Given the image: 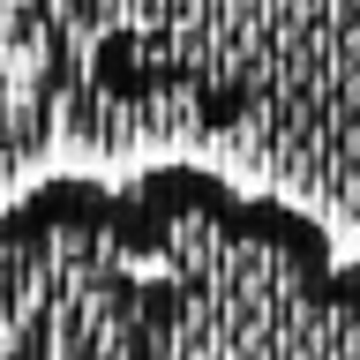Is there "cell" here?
Returning <instances> with one entry per match:
<instances>
[{
    "label": "cell",
    "instance_id": "6da1fadb",
    "mask_svg": "<svg viewBox=\"0 0 360 360\" xmlns=\"http://www.w3.org/2000/svg\"><path fill=\"white\" fill-rule=\"evenodd\" d=\"M143 270L120 188L45 173L0 202V360H143Z\"/></svg>",
    "mask_w": 360,
    "mask_h": 360
},
{
    "label": "cell",
    "instance_id": "7a4b0ae2",
    "mask_svg": "<svg viewBox=\"0 0 360 360\" xmlns=\"http://www.w3.org/2000/svg\"><path fill=\"white\" fill-rule=\"evenodd\" d=\"M278 360H360V263H338Z\"/></svg>",
    "mask_w": 360,
    "mask_h": 360
},
{
    "label": "cell",
    "instance_id": "3957f363",
    "mask_svg": "<svg viewBox=\"0 0 360 360\" xmlns=\"http://www.w3.org/2000/svg\"><path fill=\"white\" fill-rule=\"evenodd\" d=\"M0 90H8V75H0Z\"/></svg>",
    "mask_w": 360,
    "mask_h": 360
}]
</instances>
